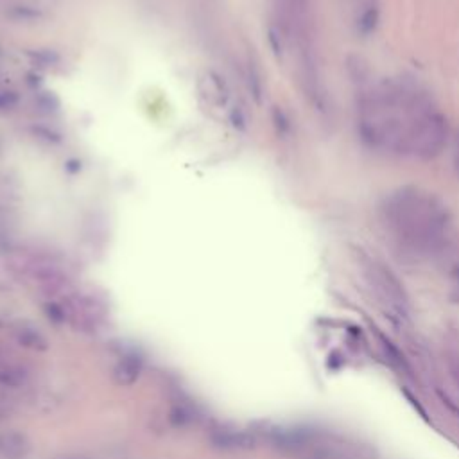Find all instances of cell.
Instances as JSON below:
<instances>
[{"mask_svg": "<svg viewBox=\"0 0 459 459\" xmlns=\"http://www.w3.org/2000/svg\"><path fill=\"white\" fill-rule=\"evenodd\" d=\"M357 129L377 151L430 160L446 143V120L436 104L412 86L382 82L359 95Z\"/></svg>", "mask_w": 459, "mask_h": 459, "instance_id": "cell-1", "label": "cell"}, {"mask_svg": "<svg viewBox=\"0 0 459 459\" xmlns=\"http://www.w3.org/2000/svg\"><path fill=\"white\" fill-rule=\"evenodd\" d=\"M32 371L30 368L18 360V359H9L0 353V396L2 398H11L25 389L30 382Z\"/></svg>", "mask_w": 459, "mask_h": 459, "instance_id": "cell-4", "label": "cell"}, {"mask_svg": "<svg viewBox=\"0 0 459 459\" xmlns=\"http://www.w3.org/2000/svg\"><path fill=\"white\" fill-rule=\"evenodd\" d=\"M382 213L391 233L414 251L441 247L450 228L445 204L416 186H402L391 192L384 201Z\"/></svg>", "mask_w": 459, "mask_h": 459, "instance_id": "cell-2", "label": "cell"}, {"mask_svg": "<svg viewBox=\"0 0 459 459\" xmlns=\"http://www.w3.org/2000/svg\"><path fill=\"white\" fill-rule=\"evenodd\" d=\"M29 452V439L22 432H0V459H22Z\"/></svg>", "mask_w": 459, "mask_h": 459, "instance_id": "cell-5", "label": "cell"}, {"mask_svg": "<svg viewBox=\"0 0 459 459\" xmlns=\"http://www.w3.org/2000/svg\"><path fill=\"white\" fill-rule=\"evenodd\" d=\"M455 167L459 170V140H457V151H455Z\"/></svg>", "mask_w": 459, "mask_h": 459, "instance_id": "cell-7", "label": "cell"}, {"mask_svg": "<svg viewBox=\"0 0 459 459\" xmlns=\"http://www.w3.org/2000/svg\"><path fill=\"white\" fill-rule=\"evenodd\" d=\"M138 371H140L138 364L133 362V360H129V359H126V360H120V362L117 364L113 375H115V380H117L118 384H131V382L136 380Z\"/></svg>", "mask_w": 459, "mask_h": 459, "instance_id": "cell-6", "label": "cell"}, {"mask_svg": "<svg viewBox=\"0 0 459 459\" xmlns=\"http://www.w3.org/2000/svg\"><path fill=\"white\" fill-rule=\"evenodd\" d=\"M61 321L81 330H93L104 321V307L88 294H68L56 305Z\"/></svg>", "mask_w": 459, "mask_h": 459, "instance_id": "cell-3", "label": "cell"}]
</instances>
